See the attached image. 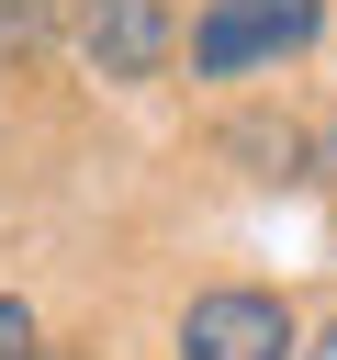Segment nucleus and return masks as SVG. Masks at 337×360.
Segmentation results:
<instances>
[{
    "label": "nucleus",
    "mask_w": 337,
    "mask_h": 360,
    "mask_svg": "<svg viewBox=\"0 0 337 360\" xmlns=\"http://www.w3.org/2000/svg\"><path fill=\"white\" fill-rule=\"evenodd\" d=\"M303 158H315V169H326V180H337V124H326V135H315V146H303Z\"/></svg>",
    "instance_id": "423d86ee"
},
{
    "label": "nucleus",
    "mask_w": 337,
    "mask_h": 360,
    "mask_svg": "<svg viewBox=\"0 0 337 360\" xmlns=\"http://www.w3.org/2000/svg\"><path fill=\"white\" fill-rule=\"evenodd\" d=\"M180 360H292V304H281V292H247V281L191 292Z\"/></svg>",
    "instance_id": "7ed1b4c3"
},
{
    "label": "nucleus",
    "mask_w": 337,
    "mask_h": 360,
    "mask_svg": "<svg viewBox=\"0 0 337 360\" xmlns=\"http://www.w3.org/2000/svg\"><path fill=\"white\" fill-rule=\"evenodd\" d=\"M56 34V0H0V56H34Z\"/></svg>",
    "instance_id": "20e7f679"
},
{
    "label": "nucleus",
    "mask_w": 337,
    "mask_h": 360,
    "mask_svg": "<svg viewBox=\"0 0 337 360\" xmlns=\"http://www.w3.org/2000/svg\"><path fill=\"white\" fill-rule=\"evenodd\" d=\"M0 360H34V304L0 292Z\"/></svg>",
    "instance_id": "39448f33"
},
{
    "label": "nucleus",
    "mask_w": 337,
    "mask_h": 360,
    "mask_svg": "<svg viewBox=\"0 0 337 360\" xmlns=\"http://www.w3.org/2000/svg\"><path fill=\"white\" fill-rule=\"evenodd\" d=\"M67 45L90 79H157L180 56V11L168 0H79L67 11Z\"/></svg>",
    "instance_id": "f03ea898"
},
{
    "label": "nucleus",
    "mask_w": 337,
    "mask_h": 360,
    "mask_svg": "<svg viewBox=\"0 0 337 360\" xmlns=\"http://www.w3.org/2000/svg\"><path fill=\"white\" fill-rule=\"evenodd\" d=\"M326 34V0H202L191 22V68L202 79H247V68H281Z\"/></svg>",
    "instance_id": "f257e3e1"
},
{
    "label": "nucleus",
    "mask_w": 337,
    "mask_h": 360,
    "mask_svg": "<svg viewBox=\"0 0 337 360\" xmlns=\"http://www.w3.org/2000/svg\"><path fill=\"white\" fill-rule=\"evenodd\" d=\"M34 360H56V349H34Z\"/></svg>",
    "instance_id": "0eeeda50"
}]
</instances>
